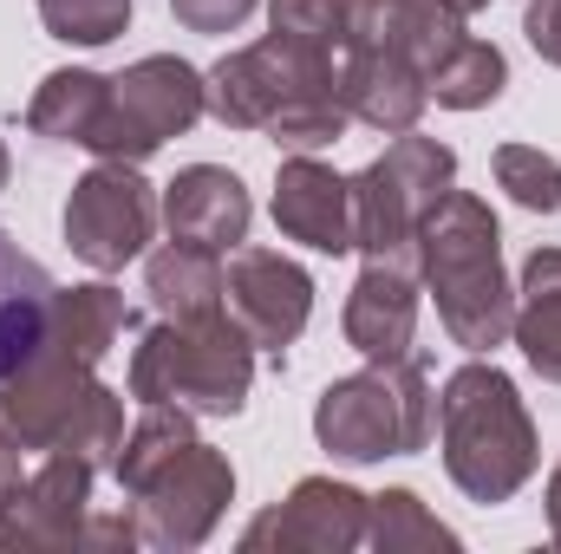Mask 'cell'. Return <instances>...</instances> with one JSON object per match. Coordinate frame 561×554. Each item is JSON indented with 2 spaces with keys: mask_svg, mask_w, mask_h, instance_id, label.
Masks as SVG:
<instances>
[{
  "mask_svg": "<svg viewBox=\"0 0 561 554\" xmlns=\"http://www.w3.org/2000/svg\"><path fill=\"white\" fill-rule=\"evenodd\" d=\"M209 112L229 131H268V138L294 157V150H320V143L346 138V105H340V72L320 53H300L287 39H255L242 53H229L209 79H203Z\"/></svg>",
  "mask_w": 561,
  "mask_h": 554,
  "instance_id": "6da1fadb",
  "label": "cell"
},
{
  "mask_svg": "<svg viewBox=\"0 0 561 554\" xmlns=\"http://www.w3.org/2000/svg\"><path fill=\"white\" fill-rule=\"evenodd\" d=\"M419 280L437 293V320L463 353H496L516 320V287L503 280V229L483 196L450 189L419 229Z\"/></svg>",
  "mask_w": 561,
  "mask_h": 554,
  "instance_id": "7a4b0ae2",
  "label": "cell"
},
{
  "mask_svg": "<svg viewBox=\"0 0 561 554\" xmlns=\"http://www.w3.org/2000/svg\"><path fill=\"white\" fill-rule=\"evenodd\" d=\"M437 443H444L450 483L470 503H483V509L510 503L542 463V443H536V424H529L523 399H516V379L483 366V359H470V366H457L444 379Z\"/></svg>",
  "mask_w": 561,
  "mask_h": 554,
  "instance_id": "3957f363",
  "label": "cell"
},
{
  "mask_svg": "<svg viewBox=\"0 0 561 554\" xmlns=\"http://www.w3.org/2000/svg\"><path fill=\"white\" fill-rule=\"evenodd\" d=\"M0 443H13L20 457L79 450L99 470H112L125 450V399L99 385L92 366H79L72 353L39 346L20 372L0 379Z\"/></svg>",
  "mask_w": 561,
  "mask_h": 554,
  "instance_id": "277c9868",
  "label": "cell"
},
{
  "mask_svg": "<svg viewBox=\"0 0 561 554\" xmlns=\"http://www.w3.org/2000/svg\"><path fill=\"white\" fill-rule=\"evenodd\" d=\"M255 385V346L249 333L216 320H157L131 353V399L138 405H183V412L236 417Z\"/></svg>",
  "mask_w": 561,
  "mask_h": 554,
  "instance_id": "5b68a950",
  "label": "cell"
},
{
  "mask_svg": "<svg viewBox=\"0 0 561 554\" xmlns=\"http://www.w3.org/2000/svg\"><path fill=\"white\" fill-rule=\"evenodd\" d=\"M437 430V399L424 385V366L405 359H373L353 379H333L313 405L320 450L346 463H379V457H412Z\"/></svg>",
  "mask_w": 561,
  "mask_h": 554,
  "instance_id": "8992f818",
  "label": "cell"
},
{
  "mask_svg": "<svg viewBox=\"0 0 561 554\" xmlns=\"http://www.w3.org/2000/svg\"><path fill=\"white\" fill-rule=\"evenodd\" d=\"M457 189V157L450 143L399 131L386 157H373L353 176V249L366 262L419 268V229L424 216Z\"/></svg>",
  "mask_w": 561,
  "mask_h": 554,
  "instance_id": "52a82bcc",
  "label": "cell"
},
{
  "mask_svg": "<svg viewBox=\"0 0 561 554\" xmlns=\"http://www.w3.org/2000/svg\"><path fill=\"white\" fill-rule=\"evenodd\" d=\"M203 112H209L203 72L183 66L176 53H150V59L125 66L112 79L105 118H99V131H92L85 150L99 163H144V157H157L170 138H183Z\"/></svg>",
  "mask_w": 561,
  "mask_h": 554,
  "instance_id": "ba28073f",
  "label": "cell"
},
{
  "mask_svg": "<svg viewBox=\"0 0 561 554\" xmlns=\"http://www.w3.org/2000/svg\"><path fill=\"white\" fill-rule=\"evenodd\" d=\"M125 496H131L144 549H203L216 535L222 509L236 503V470L216 443L190 437L163 463H150Z\"/></svg>",
  "mask_w": 561,
  "mask_h": 554,
  "instance_id": "9c48e42d",
  "label": "cell"
},
{
  "mask_svg": "<svg viewBox=\"0 0 561 554\" xmlns=\"http://www.w3.org/2000/svg\"><path fill=\"white\" fill-rule=\"evenodd\" d=\"M157 196L138 176V163H99L72 183L66 196V242L85 268L118 275L125 262H138L157 235Z\"/></svg>",
  "mask_w": 561,
  "mask_h": 554,
  "instance_id": "30bf717a",
  "label": "cell"
},
{
  "mask_svg": "<svg viewBox=\"0 0 561 554\" xmlns=\"http://www.w3.org/2000/svg\"><path fill=\"white\" fill-rule=\"evenodd\" d=\"M222 313L249 333L255 353H287L307 333L313 313V280L300 262H287L275 249H236V262L222 268Z\"/></svg>",
  "mask_w": 561,
  "mask_h": 554,
  "instance_id": "8fae6325",
  "label": "cell"
},
{
  "mask_svg": "<svg viewBox=\"0 0 561 554\" xmlns=\"http://www.w3.org/2000/svg\"><path fill=\"white\" fill-rule=\"evenodd\" d=\"M92 476H99L92 457L46 450V463L0 509V542L7 549H79L85 542V516H92Z\"/></svg>",
  "mask_w": 561,
  "mask_h": 554,
  "instance_id": "7c38bea8",
  "label": "cell"
},
{
  "mask_svg": "<svg viewBox=\"0 0 561 554\" xmlns=\"http://www.w3.org/2000/svg\"><path fill=\"white\" fill-rule=\"evenodd\" d=\"M366 509H373V496H359V489H346V483H333V476H300L280 509H268V516L249 522L242 549L346 554V549L366 542Z\"/></svg>",
  "mask_w": 561,
  "mask_h": 554,
  "instance_id": "4fadbf2b",
  "label": "cell"
},
{
  "mask_svg": "<svg viewBox=\"0 0 561 554\" xmlns=\"http://www.w3.org/2000/svg\"><path fill=\"white\" fill-rule=\"evenodd\" d=\"M346 46L399 53L431 79L463 46V13H450L444 0H346Z\"/></svg>",
  "mask_w": 561,
  "mask_h": 554,
  "instance_id": "5bb4252c",
  "label": "cell"
},
{
  "mask_svg": "<svg viewBox=\"0 0 561 554\" xmlns=\"http://www.w3.org/2000/svg\"><path fill=\"white\" fill-rule=\"evenodd\" d=\"M275 222L287 242L313 255H346L353 249V183L327 170L320 157L294 150L275 176Z\"/></svg>",
  "mask_w": 561,
  "mask_h": 554,
  "instance_id": "9a60e30c",
  "label": "cell"
},
{
  "mask_svg": "<svg viewBox=\"0 0 561 554\" xmlns=\"http://www.w3.org/2000/svg\"><path fill=\"white\" fill-rule=\"evenodd\" d=\"M163 222L176 242H203V249H242L249 242V222H255V203L242 189L236 170L222 163H190L163 183Z\"/></svg>",
  "mask_w": 561,
  "mask_h": 554,
  "instance_id": "2e32d148",
  "label": "cell"
},
{
  "mask_svg": "<svg viewBox=\"0 0 561 554\" xmlns=\"http://www.w3.org/2000/svg\"><path fill=\"white\" fill-rule=\"evenodd\" d=\"M340 53H346L340 59V105H346V118H359V125H373L386 138L419 131L424 105H431L419 66H405L399 53H373V46H340Z\"/></svg>",
  "mask_w": 561,
  "mask_h": 554,
  "instance_id": "e0dca14e",
  "label": "cell"
},
{
  "mask_svg": "<svg viewBox=\"0 0 561 554\" xmlns=\"http://www.w3.org/2000/svg\"><path fill=\"white\" fill-rule=\"evenodd\" d=\"M419 333V268L366 262L346 293V346L359 359H405Z\"/></svg>",
  "mask_w": 561,
  "mask_h": 554,
  "instance_id": "ac0fdd59",
  "label": "cell"
},
{
  "mask_svg": "<svg viewBox=\"0 0 561 554\" xmlns=\"http://www.w3.org/2000/svg\"><path fill=\"white\" fill-rule=\"evenodd\" d=\"M53 275L0 229V379L20 372L33 353H39V333H46V313H53Z\"/></svg>",
  "mask_w": 561,
  "mask_h": 554,
  "instance_id": "d6986e66",
  "label": "cell"
},
{
  "mask_svg": "<svg viewBox=\"0 0 561 554\" xmlns=\"http://www.w3.org/2000/svg\"><path fill=\"white\" fill-rule=\"evenodd\" d=\"M144 293H150L157 320H216L222 313V255L170 235L144 262Z\"/></svg>",
  "mask_w": 561,
  "mask_h": 554,
  "instance_id": "ffe728a7",
  "label": "cell"
},
{
  "mask_svg": "<svg viewBox=\"0 0 561 554\" xmlns=\"http://www.w3.org/2000/svg\"><path fill=\"white\" fill-rule=\"evenodd\" d=\"M125 326H131L125 293H118V287H105V280H92V287L53 293V313H46L39 346H59V353H72L79 366H99V359L118 346V333H125Z\"/></svg>",
  "mask_w": 561,
  "mask_h": 554,
  "instance_id": "44dd1931",
  "label": "cell"
},
{
  "mask_svg": "<svg viewBox=\"0 0 561 554\" xmlns=\"http://www.w3.org/2000/svg\"><path fill=\"white\" fill-rule=\"evenodd\" d=\"M523 359L561 385V249H536L523 262V287H516V320H510Z\"/></svg>",
  "mask_w": 561,
  "mask_h": 554,
  "instance_id": "7402d4cb",
  "label": "cell"
},
{
  "mask_svg": "<svg viewBox=\"0 0 561 554\" xmlns=\"http://www.w3.org/2000/svg\"><path fill=\"white\" fill-rule=\"evenodd\" d=\"M105 99H112V79H99V72H53L39 92H33V105H26V131L46 143H92L99 131V118H105Z\"/></svg>",
  "mask_w": 561,
  "mask_h": 554,
  "instance_id": "603a6c76",
  "label": "cell"
},
{
  "mask_svg": "<svg viewBox=\"0 0 561 554\" xmlns=\"http://www.w3.org/2000/svg\"><path fill=\"white\" fill-rule=\"evenodd\" d=\"M503 85H510V66H503V53L490 46V39H470L463 33V46L424 79V92L437 99V105H450V112H477V105H496L503 99Z\"/></svg>",
  "mask_w": 561,
  "mask_h": 554,
  "instance_id": "cb8c5ba5",
  "label": "cell"
},
{
  "mask_svg": "<svg viewBox=\"0 0 561 554\" xmlns=\"http://www.w3.org/2000/svg\"><path fill=\"white\" fill-rule=\"evenodd\" d=\"M366 542L379 554H437V549H457V535L424 509L412 489H386L373 496L366 509Z\"/></svg>",
  "mask_w": 561,
  "mask_h": 554,
  "instance_id": "d4e9b609",
  "label": "cell"
},
{
  "mask_svg": "<svg viewBox=\"0 0 561 554\" xmlns=\"http://www.w3.org/2000/svg\"><path fill=\"white\" fill-rule=\"evenodd\" d=\"M268 26L287 46L333 59L346 46V0H268Z\"/></svg>",
  "mask_w": 561,
  "mask_h": 554,
  "instance_id": "484cf974",
  "label": "cell"
},
{
  "mask_svg": "<svg viewBox=\"0 0 561 554\" xmlns=\"http://www.w3.org/2000/svg\"><path fill=\"white\" fill-rule=\"evenodd\" d=\"M496 183L523 209H536V216H556L561 209V163L549 150H536V143H503L496 150Z\"/></svg>",
  "mask_w": 561,
  "mask_h": 554,
  "instance_id": "4316f807",
  "label": "cell"
},
{
  "mask_svg": "<svg viewBox=\"0 0 561 554\" xmlns=\"http://www.w3.org/2000/svg\"><path fill=\"white\" fill-rule=\"evenodd\" d=\"M39 20L66 46H105L131 26V0H39Z\"/></svg>",
  "mask_w": 561,
  "mask_h": 554,
  "instance_id": "83f0119b",
  "label": "cell"
},
{
  "mask_svg": "<svg viewBox=\"0 0 561 554\" xmlns=\"http://www.w3.org/2000/svg\"><path fill=\"white\" fill-rule=\"evenodd\" d=\"M262 0H170V13L190 26V33H236Z\"/></svg>",
  "mask_w": 561,
  "mask_h": 554,
  "instance_id": "f1b7e54d",
  "label": "cell"
},
{
  "mask_svg": "<svg viewBox=\"0 0 561 554\" xmlns=\"http://www.w3.org/2000/svg\"><path fill=\"white\" fill-rule=\"evenodd\" d=\"M523 33H529V46H536L549 66H561V0H529Z\"/></svg>",
  "mask_w": 561,
  "mask_h": 554,
  "instance_id": "f546056e",
  "label": "cell"
},
{
  "mask_svg": "<svg viewBox=\"0 0 561 554\" xmlns=\"http://www.w3.org/2000/svg\"><path fill=\"white\" fill-rule=\"evenodd\" d=\"M20 483H26V470H20V450H13V443H0V509L20 496Z\"/></svg>",
  "mask_w": 561,
  "mask_h": 554,
  "instance_id": "4dcf8cb0",
  "label": "cell"
},
{
  "mask_svg": "<svg viewBox=\"0 0 561 554\" xmlns=\"http://www.w3.org/2000/svg\"><path fill=\"white\" fill-rule=\"evenodd\" d=\"M549 535L561 542V470L549 476Z\"/></svg>",
  "mask_w": 561,
  "mask_h": 554,
  "instance_id": "1f68e13d",
  "label": "cell"
},
{
  "mask_svg": "<svg viewBox=\"0 0 561 554\" xmlns=\"http://www.w3.org/2000/svg\"><path fill=\"white\" fill-rule=\"evenodd\" d=\"M444 7H450V13H463V20H470V13H483V7H490V0H444Z\"/></svg>",
  "mask_w": 561,
  "mask_h": 554,
  "instance_id": "d6a6232c",
  "label": "cell"
},
{
  "mask_svg": "<svg viewBox=\"0 0 561 554\" xmlns=\"http://www.w3.org/2000/svg\"><path fill=\"white\" fill-rule=\"evenodd\" d=\"M7 170H13V157H7V143H0V189H7Z\"/></svg>",
  "mask_w": 561,
  "mask_h": 554,
  "instance_id": "836d02e7",
  "label": "cell"
}]
</instances>
